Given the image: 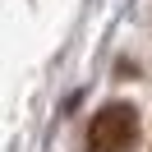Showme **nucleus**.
<instances>
[{
	"instance_id": "obj_1",
	"label": "nucleus",
	"mask_w": 152,
	"mask_h": 152,
	"mask_svg": "<svg viewBox=\"0 0 152 152\" xmlns=\"http://www.w3.org/2000/svg\"><path fill=\"white\" fill-rule=\"evenodd\" d=\"M138 143V111L129 102H111L88 124V152H129Z\"/></svg>"
}]
</instances>
